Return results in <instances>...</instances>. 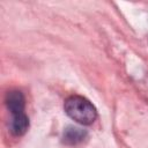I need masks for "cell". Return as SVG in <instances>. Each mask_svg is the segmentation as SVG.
I'll return each mask as SVG.
<instances>
[{
  "mask_svg": "<svg viewBox=\"0 0 148 148\" xmlns=\"http://www.w3.org/2000/svg\"><path fill=\"white\" fill-rule=\"evenodd\" d=\"M66 114L81 125H91L97 118V110L86 97L73 95L66 98L64 103Z\"/></svg>",
  "mask_w": 148,
  "mask_h": 148,
  "instance_id": "1",
  "label": "cell"
},
{
  "mask_svg": "<svg viewBox=\"0 0 148 148\" xmlns=\"http://www.w3.org/2000/svg\"><path fill=\"white\" fill-rule=\"evenodd\" d=\"M5 103L9 112L13 114H18L24 112L25 106V99L20 90H10L5 96Z\"/></svg>",
  "mask_w": 148,
  "mask_h": 148,
  "instance_id": "2",
  "label": "cell"
},
{
  "mask_svg": "<svg viewBox=\"0 0 148 148\" xmlns=\"http://www.w3.org/2000/svg\"><path fill=\"white\" fill-rule=\"evenodd\" d=\"M88 135V132L81 127L77 126H67L61 135V141L62 143L67 145V146H75L81 143Z\"/></svg>",
  "mask_w": 148,
  "mask_h": 148,
  "instance_id": "3",
  "label": "cell"
},
{
  "mask_svg": "<svg viewBox=\"0 0 148 148\" xmlns=\"http://www.w3.org/2000/svg\"><path fill=\"white\" fill-rule=\"evenodd\" d=\"M28 128H29V118L24 112L12 116L9 123V131L13 135L21 136L28 131Z\"/></svg>",
  "mask_w": 148,
  "mask_h": 148,
  "instance_id": "4",
  "label": "cell"
}]
</instances>
